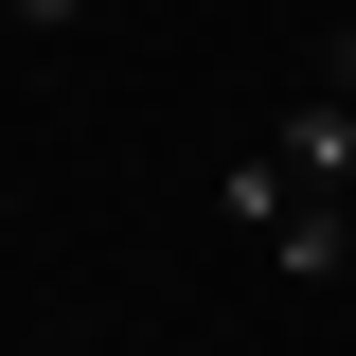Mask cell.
<instances>
[{
	"label": "cell",
	"mask_w": 356,
	"mask_h": 356,
	"mask_svg": "<svg viewBox=\"0 0 356 356\" xmlns=\"http://www.w3.org/2000/svg\"><path fill=\"white\" fill-rule=\"evenodd\" d=\"M321 89H356V36H321Z\"/></svg>",
	"instance_id": "cell-3"
},
{
	"label": "cell",
	"mask_w": 356,
	"mask_h": 356,
	"mask_svg": "<svg viewBox=\"0 0 356 356\" xmlns=\"http://www.w3.org/2000/svg\"><path fill=\"white\" fill-rule=\"evenodd\" d=\"M0 18H89V0H0Z\"/></svg>",
	"instance_id": "cell-4"
},
{
	"label": "cell",
	"mask_w": 356,
	"mask_h": 356,
	"mask_svg": "<svg viewBox=\"0 0 356 356\" xmlns=\"http://www.w3.org/2000/svg\"><path fill=\"white\" fill-rule=\"evenodd\" d=\"M214 214H232V232H250V250H267V232L303 214V161H285V143H250V161L214 178Z\"/></svg>",
	"instance_id": "cell-2"
},
{
	"label": "cell",
	"mask_w": 356,
	"mask_h": 356,
	"mask_svg": "<svg viewBox=\"0 0 356 356\" xmlns=\"http://www.w3.org/2000/svg\"><path fill=\"white\" fill-rule=\"evenodd\" d=\"M285 161H303L321 196H356V89H321V72H303V107H285Z\"/></svg>",
	"instance_id": "cell-1"
}]
</instances>
